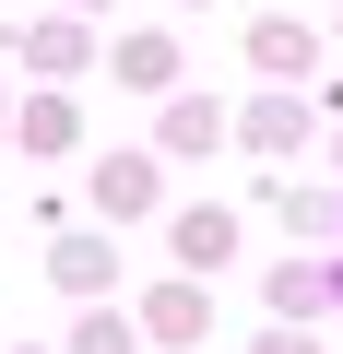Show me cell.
Instances as JSON below:
<instances>
[{"instance_id":"1","label":"cell","mask_w":343,"mask_h":354,"mask_svg":"<svg viewBox=\"0 0 343 354\" xmlns=\"http://www.w3.org/2000/svg\"><path fill=\"white\" fill-rule=\"evenodd\" d=\"M95 213H107V225L154 213V153H95Z\"/></svg>"},{"instance_id":"2","label":"cell","mask_w":343,"mask_h":354,"mask_svg":"<svg viewBox=\"0 0 343 354\" xmlns=\"http://www.w3.org/2000/svg\"><path fill=\"white\" fill-rule=\"evenodd\" d=\"M331 295H343V272H331V260H284V272H272V307H284V319H319Z\"/></svg>"},{"instance_id":"3","label":"cell","mask_w":343,"mask_h":354,"mask_svg":"<svg viewBox=\"0 0 343 354\" xmlns=\"http://www.w3.org/2000/svg\"><path fill=\"white\" fill-rule=\"evenodd\" d=\"M202 319H213V307H202V283H154V307H142V330H154V342H202Z\"/></svg>"},{"instance_id":"4","label":"cell","mask_w":343,"mask_h":354,"mask_svg":"<svg viewBox=\"0 0 343 354\" xmlns=\"http://www.w3.org/2000/svg\"><path fill=\"white\" fill-rule=\"evenodd\" d=\"M225 248H237V213H213V201L178 213V260H190V272H225Z\"/></svg>"},{"instance_id":"5","label":"cell","mask_w":343,"mask_h":354,"mask_svg":"<svg viewBox=\"0 0 343 354\" xmlns=\"http://www.w3.org/2000/svg\"><path fill=\"white\" fill-rule=\"evenodd\" d=\"M71 142H83V106L71 95H36L24 106V153H71Z\"/></svg>"},{"instance_id":"6","label":"cell","mask_w":343,"mask_h":354,"mask_svg":"<svg viewBox=\"0 0 343 354\" xmlns=\"http://www.w3.org/2000/svg\"><path fill=\"white\" fill-rule=\"evenodd\" d=\"M48 272H60L71 295H107V272H118V248H107V236H60V260H48Z\"/></svg>"},{"instance_id":"7","label":"cell","mask_w":343,"mask_h":354,"mask_svg":"<svg viewBox=\"0 0 343 354\" xmlns=\"http://www.w3.org/2000/svg\"><path fill=\"white\" fill-rule=\"evenodd\" d=\"M249 59H261V71H308V24H284V12L249 24Z\"/></svg>"},{"instance_id":"8","label":"cell","mask_w":343,"mask_h":354,"mask_svg":"<svg viewBox=\"0 0 343 354\" xmlns=\"http://www.w3.org/2000/svg\"><path fill=\"white\" fill-rule=\"evenodd\" d=\"M237 130H249V142H261V153H284V142H296V130H308V106H296V95H261V106H249V118H237Z\"/></svg>"},{"instance_id":"9","label":"cell","mask_w":343,"mask_h":354,"mask_svg":"<svg viewBox=\"0 0 343 354\" xmlns=\"http://www.w3.org/2000/svg\"><path fill=\"white\" fill-rule=\"evenodd\" d=\"M118 83H178V48L166 36H118Z\"/></svg>"},{"instance_id":"10","label":"cell","mask_w":343,"mask_h":354,"mask_svg":"<svg viewBox=\"0 0 343 354\" xmlns=\"http://www.w3.org/2000/svg\"><path fill=\"white\" fill-rule=\"evenodd\" d=\"M213 130H225V118H213V106H202V95H178V106H166V153H202V142H213Z\"/></svg>"},{"instance_id":"11","label":"cell","mask_w":343,"mask_h":354,"mask_svg":"<svg viewBox=\"0 0 343 354\" xmlns=\"http://www.w3.org/2000/svg\"><path fill=\"white\" fill-rule=\"evenodd\" d=\"M24 59H36V71H71V59H83V24H36Z\"/></svg>"},{"instance_id":"12","label":"cell","mask_w":343,"mask_h":354,"mask_svg":"<svg viewBox=\"0 0 343 354\" xmlns=\"http://www.w3.org/2000/svg\"><path fill=\"white\" fill-rule=\"evenodd\" d=\"M130 342H142V330H130V319H107V307H95V319L71 330V354H130Z\"/></svg>"},{"instance_id":"13","label":"cell","mask_w":343,"mask_h":354,"mask_svg":"<svg viewBox=\"0 0 343 354\" xmlns=\"http://www.w3.org/2000/svg\"><path fill=\"white\" fill-rule=\"evenodd\" d=\"M261 354H319V342H308V330L284 319V330H261Z\"/></svg>"},{"instance_id":"14","label":"cell","mask_w":343,"mask_h":354,"mask_svg":"<svg viewBox=\"0 0 343 354\" xmlns=\"http://www.w3.org/2000/svg\"><path fill=\"white\" fill-rule=\"evenodd\" d=\"M190 12H202V0H190Z\"/></svg>"},{"instance_id":"15","label":"cell","mask_w":343,"mask_h":354,"mask_svg":"<svg viewBox=\"0 0 343 354\" xmlns=\"http://www.w3.org/2000/svg\"><path fill=\"white\" fill-rule=\"evenodd\" d=\"M24 354H36V342H24Z\"/></svg>"}]
</instances>
